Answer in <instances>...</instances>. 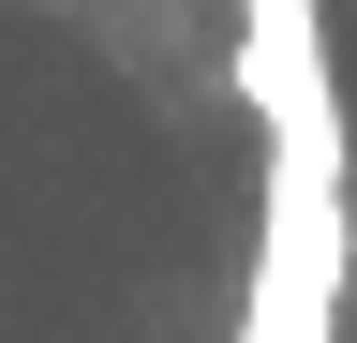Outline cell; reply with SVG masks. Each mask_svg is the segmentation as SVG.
Returning a JSON list of instances; mask_svg holds the SVG:
<instances>
[{
    "label": "cell",
    "instance_id": "cell-1",
    "mask_svg": "<svg viewBox=\"0 0 357 343\" xmlns=\"http://www.w3.org/2000/svg\"><path fill=\"white\" fill-rule=\"evenodd\" d=\"M238 75H328V30H312V0H238Z\"/></svg>",
    "mask_w": 357,
    "mask_h": 343
}]
</instances>
